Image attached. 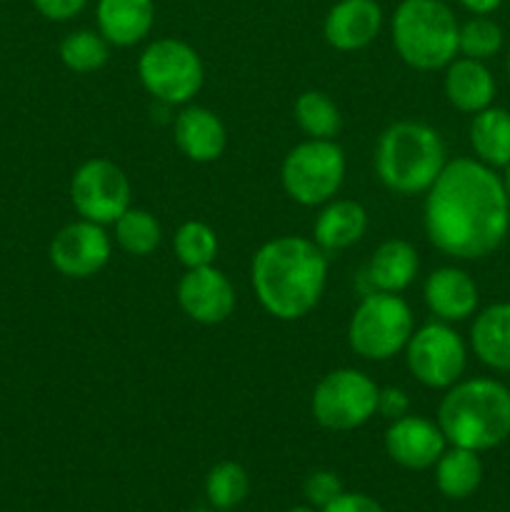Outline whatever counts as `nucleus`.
Listing matches in <instances>:
<instances>
[{"label": "nucleus", "instance_id": "393cba45", "mask_svg": "<svg viewBox=\"0 0 510 512\" xmlns=\"http://www.w3.org/2000/svg\"><path fill=\"white\" fill-rule=\"evenodd\" d=\"M115 228V243L123 253L133 255V258H145L153 253L163 240V230H160L158 218L145 208H133L130 205L123 215L113 223Z\"/></svg>", "mask_w": 510, "mask_h": 512}, {"label": "nucleus", "instance_id": "4c0bfd02", "mask_svg": "<svg viewBox=\"0 0 510 512\" xmlns=\"http://www.w3.org/2000/svg\"><path fill=\"white\" fill-rule=\"evenodd\" d=\"M505 68H508V78H510V50H508V63H505Z\"/></svg>", "mask_w": 510, "mask_h": 512}, {"label": "nucleus", "instance_id": "f03ea898", "mask_svg": "<svg viewBox=\"0 0 510 512\" xmlns=\"http://www.w3.org/2000/svg\"><path fill=\"white\" fill-rule=\"evenodd\" d=\"M328 283V253L313 238L280 235L258 248L250 285L260 308L275 320H300L315 310Z\"/></svg>", "mask_w": 510, "mask_h": 512}, {"label": "nucleus", "instance_id": "5701e85b", "mask_svg": "<svg viewBox=\"0 0 510 512\" xmlns=\"http://www.w3.org/2000/svg\"><path fill=\"white\" fill-rule=\"evenodd\" d=\"M470 148L475 158L488 168L510 165V113L505 108L488 105L473 115L470 123Z\"/></svg>", "mask_w": 510, "mask_h": 512}, {"label": "nucleus", "instance_id": "c756f323", "mask_svg": "<svg viewBox=\"0 0 510 512\" xmlns=\"http://www.w3.org/2000/svg\"><path fill=\"white\" fill-rule=\"evenodd\" d=\"M500 48H503V30L488 15H475L468 23L460 25L458 53L463 58L483 60L485 63L488 58L498 55Z\"/></svg>", "mask_w": 510, "mask_h": 512}, {"label": "nucleus", "instance_id": "6e6552de", "mask_svg": "<svg viewBox=\"0 0 510 512\" xmlns=\"http://www.w3.org/2000/svg\"><path fill=\"white\" fill-rule=\"evenodd\" d=\"M138 78L160 103L188 105L203 88L205 68L193 45L185 40L160 38L140 53Z\"/></svg>", "mask_w": 510, "mask_h": 512}, {"label": "nucleus", "instance_id": "f3484780", "mask_svg": "<svg viewBox=\"0 0 510 512\" xmlns=\"http://www.w3.org/2000/svg\"><path fill=\"white\" fill-rule=\"evenodd\" d=\"M173 140L193 163H215L225 153L228 130L223 120L203 105H185L173 123Z\"/></svg>", "mask_w": 510, "mask_h": 512}, {"label": "nucleus", "instance_id": "c85d7f7f", "mask_svg": "<svg viewBox=\"0 0 510 512\" xmlns=\"http://www.w3.org/2000/svg\"><path fill=\"white\" fill-rule=\"evenodd\" d=\"M173 250L185 270L205 268V265H213L218 255V235L208 223L185 220L173 235Z\"/></svg>", "mask_w": 510, "mask_h": 512}, {"label": "nucleus", "instance_id": "bb28decb", "mask_svg": "<svg viewBox=\"0 0 510 512\" xmlns=\"http://www.w3.org/2000/svg\"><path fill=\"white\" fill-rule=\"evenodd\" d=\"M250 478L248 470L235 460H223L215 468H210L205 478V498L213 505V510H233L248 498Z\"/></svg>", "mask_w": 510, "mask_h": 512}, {"label": "nucleus", "instance_id": "2f4dec72", "mask_svg": "<svg viewBox=\"0 0 510 512\" xmlns=\"http://www.w3.org/2000/svg\"><path fill=\"white\" fill-rule=\"evenodd\" d=\"M410 413V398L403 388H380L378 393V415H383L388 423L403 418Z\"/></svg>", "mask_w": 510, "mask_h": 512}, {"label": "nucleus", "instance_id": "aec40b11", "mask_svg": "<svg viewBox=\"0 0 510 512\" xmlns=\"http://www.w3.org/2000/svg\"><path fill=\"white\" fill-rule=\"evenodd\" d=\"M368 230V210L358 200H328L313 220V240L323 253H340L360 243Z\"/></svg>", "mask_w": 510, "mask_h": 512}, {"label": "nucleus", "instance_id": "39448f33", "mask_svg": "<svg viewBox=\"0 0 510 512\" xmlns=\"http://www.w3.org/2000/svg\"><path fill=\"white\" fill-rule=\"evenodd\" d=\"M460 25L443 0H403L390 20L393 48L413 70H440L458 55Z\"/></svg>", "mask_w": 510, "mask_h": 512}, {"label": "nucleus", "instance_id": "b1692460", "mask_svg": "<svg viewBox=\"0 0 510 512\" xmlns=\"http://www.w3.org/2000/svg\"><path fill=\"white\" fill-rule=\"evenodd\" d=\"M435 468V485L440 493L450 500H465L470 495L478 493L480 483H483V460L480 453L468 448H445L440 455Z\"/></svg>", "mask_w": 510, "mask_h": 512}, {"label": "nucleus", "instance_id": "0eeeda50", "mask_svg": "<svg viewBox=\"0 0 510 512\" xmlns=\"http://www.w3.org/2000/svg\"><path fill=\"white\" fill-rule=\"evenodd\" d=\"M345 153L335 140L308 138L288 150L280 168L285 195L305 208L325 205L343 188Z\"/></svg>", "mask_w": 510, "mask_h": 512}, {"label": "nucleus", "instance_id": "ddd939ff", "mask_svg": "<svg viewBox=\"0 0 510 512\" xmlns=\"http://www.w3.org/2000/svg\"><path fill=\"white\" fill-rule=\"evenodd\" d=\"M175 295L180 310L198 325L225 323L235 310L233 283L215 265L185 270Z\"/></svg>", "mask_w": 510, "mask_h": 512}, {"label": "nucleus", "instance_id": "ea45409f", "mask_svg": "<svg viewBox=\"0 0 510 512\" xmlns=\"http://www.w3.org/2000/svg\"><path fill=\"white\" fill-rule=\"evenodd\" d=\"M508 512H510V510H508Z\"/></svg>", "mask_w": 510, "mask_h": 512}, {"label": "nucleus", "instance_id": "412c9836", "mask_svg": "<svg viewBox=\"0 0 510 512\" xmlns=\"http://www.w3.org/2000/svg\"><path fill=\"white\" fill-rule=\"evenodd\" d=\"M470 348L485 368L510 373V303L488 305L475 315Z\"/></svg>", "mask_w": 510, "mask_h": 512}, {"label": "nucleus", "instance_id": "72a5a7b5", "mask_svg": "<svg viewBox=\"0 0 510 512\" xmlns=\"http://www.w3.org/2000/svg\"><path fill=\"white\" fill-rule=\"evenodd\" d=\"M323 512H385L378 500H373L365 493H340L330 505H325Z\"/></svg>", "mask_w": 510, "mask_h": 512}, {"label": "nucleus", "instance_id": "dca6fc26", "mask_svg": "<svg viewBox=\"0 0 510 512\" xmlns=\"http://www.w3.org/2000/svg\"><path fill=\"white\" fill-rule=\"evenodd\" d=\"M423 298L430 313L443 323H463L475 315L480 303L475 280L455 265H443L425 278Z\"/></svg>", "mask_w": 510, "mask_h": 512}, {"label": "nucleus", "instance_id": "e433bc0d", "mask_svg": "<svg viewBox=\"0 0 510 512\" xmlns=\"http://www.w3.org/2000/svg\"><path fill=\"white\" fill-rule=\"evenodd\" d=\"M288 512H315V508H305V505H300V508H290Z\"/></svg>", "mask_w": 510, "mask_h": 512}, {"label": "nucleus", "instance_id": "cd10ccee", "mask_svg": "<svg viewBox=\"0 0 510 512\" xmlns=\"http://www.w3.org/2000/svg\"><path fill=\"white\" fill-rule=\"evenodd\" d=\"M110 58V43L100 30H73L60 43V60L73 73H95Z\"/></svg>", "mask_w": 510, "mask_h": 512}, {"label": "nucleus", "instance_id": "c9c22d12", "mask_svg": "<svg viewBox=\"0 0 510 512\" xmlns=\"http://www.w3.org/2000/svg\"><path fill=\"white\" fill-rule=\"evenodd\" d=\"M503 183H505V190H508V198H510V165H508V168H505Z\"/></svg>", "mask_w": 510, "mask_h": 512}, {"label": "nucleus", "instance_id": "58836bf2", "mask_svg": "<svg viewBox=\"0 0 510 512\" xmlns=\"http://www.w3.org/2000/svg\"><path fill=\"white\" fill-rule=\"evenodd\" d=\"M188 512H215V510H188Z\"/></svg>", "mask_w": 510, "mask_h": 512}, {"label": "nucleus", "instance_id": "9d476101", "mask_svg": "<svg viewBox=\"0 0 510 512\" xmlns=\"http://www.w3.org/2000/svg\"><path fill=\"white\" fill-rule=\"evenodd\" d=\"M405 365L420 385L430 390H448L463 380L468 365V345L450 323L433 320L413 330L405 345Z\"/></svg>", "mask_w": 510, "mask_h": 512}, {"label": "nucleus", "instance_id": "f704fd0d", "mask_svg": "<svg viewBox=\"0 0 510 512\" xmlns=\"http://www.w3.org/2000/svg\"><path fill=\"white\" fill-rule=\"evenodd\" d=\"M458 3L475 15H490L493 10L500 8L503 0H458Z\"/></svg>", "mask_w": 510, "mask_h": 512}, {"label": "nucleus", "instance_id": "4be33fe9", "mask_svg": "<svg viewBox=\"0 0 510 512\" xmlns=\"http://www.w3.org/2000/svg\"><path fill=\"white\" fill-rule=\"evenodd\" d=\"M418 268V250L408 240L390 238L380 243L375 253L370 255L365 275H368L373 290H380V293H403L405 288L413 285Z\"/></svg>", "mask_w": 510, "mask_h": 512}, {"label": "nucleus", "instance_id": "4468645a", "mask_svg": "<svg viewBox=\"0 0 510 512\" xmlns=\"http://www.w3.org/2000/svg\"><path fill=\"white\" fill-rule=\"evenodd\" d=\"M443 430L423 415H403L385 430V453L405 470H428L445 453Z\"/></svg>", "mask_w": 510, "mask_h": 512}, {"label": "nucleus", "instance_id": "423d86ee", "mask_svg": "<svg viewBox=\"0 0 510 512\" xmlns=\"http://www.w3.org/2000/svg\"><path fill=\"white\" fill-rule=\"evenodd\" d=\"M413 330V310L398 293L370 290L350 315L348 345L363 360L385 363L405 350Z\"/></svg>", "mask_w": 510, "mask_h": 512}, {"label": "nucleus", "instance_id": "9b49d317", "mask_svg": "<svg viewBox=\"0 0 510 512\" xmlns=\"http://www.w3.org/2000/svg\"><path fill=\"white\" fill-rule=\"evenodd\" d=\"M133 200L128 175L108 158H90L70 180V203L83 220L113 225Z\"/></svg>", "mask_w": 510, "mask_h": 512}, {"label": "nucleus", "instance_id": "2eb2a0df", "mask_svg": "<svg viewBox=\"0 0 510 512\" xmlns=\"http://www.w3.org/2000/svg\"><path fill=\"white\" fill-rule=\"evenodd\" d=\"M383 28V10L375 0H338L328 10L323 35L330 48L340 53L363 50L373 43Z\"/></svg>", "mask_w": 510, "mask_h": 512}, {"label": "nucleus", "instance_id": "a211bd4d", "mask_svg": "<svg viewBox=\"0 0 510 512\" xmlns=\"http://www.w3.org/2000/svg\"><path fill=\"white\" fill-rule=\"evenodd\" d=\"M98 30L115 48H130L145 40L155 23L153 0H98Z\"/></svg>", "mask_w": 510, "mask_h": 512}, {"label": "nucleus", "instance_id": "20e7f679", "mask_svg": "<svg viewBox=\"0 0 510 512\" xmlns=\"http://www.w3.org/2000/svg\"><path fill=\"white\" fill-rule=\"evenodd\" d=\"M375 175L395 195H425L448 163L445 143L435 128L398 120L380 133L375 145Z\"/></svg>", "mask_w": 510, "mask_h": 512}, {"label": "nucleus", "instance_id": "a878e982", "mask_svg": "<svg viewBox=\"0 0 510 512\" xmlns=\"http://www.w3.org/2000/svg\"><path fill=\"white\" fill-rule=\"evenodd\" d=\"M293 115L298 128L315 140H335L343 125L338 105L320 90H305L303 95H298Z\"/></svg>", "mask_w": 510, "mask_h": 512}, {"label": "nucleus", "instance_id": "473e14b6", "mask_svg": "<svg viewBox=\"0 0 510 512\" xmlns=\"http://www.w3.org/2000/svg\"><path fill=\"white\" fill-rule=\"evenodd\" d=\"M33 5L43 18L55 20V23H65V20L83 13L88 0H33Z\"/></svg>", "mask_w": 510, "mask_h": 512}, {"label": "nucleus", "instance_id": "7c9ffc66", "mask_svg": "<svg viewBox=\"0 0 510 512\" xmlns=\"http://www.w3.org/2000/svg\"><path fill=\"white\" fill-rule=\"evenodd\" d=\"M303 493L305 500L310 503V508L323 510L325 505H330L340 493H343V483H340V478L333 470H315V473H310L308 478H305Z\"/></svg>", "mask_w": 510, "mask_h": 512}, {"label": "nucleus", "instance_id": "7ed1b4c3", "mask_svg": "<svg viewBox=\"0 0 510 512\" xmlns=\"http://www.w3.org/2000/svg\"><path fill=\"white\" fill-rule=\"evenodd\" d=\"M435 423L455 448H498L510 438V388L493 378L458 380L445 390Z\"/></svg>", "mask_w": 510, "mask_h": 512}, {"label": "nucleus", "instance_id": "f257e3e1", "mask_svg": "<svg viewBox=\"0 0 510 512\" xmlns=\"http://www.w3.org/2000/svg\"><path fill=\"white\" fill-rule=\"evenodd\" d=\"M430 245L455 260H480L503 245L510 198L503 178L478 158L448 160L423 203Z\"/></svg>", "mask_w": 510, "mask_h": 512}, {"label": "nucleus", "instance_id": "1a4fd4ad", "mask_svg": "<svg viewBox=\"0 0 510 512\" xmlns=\"http://www.w3.org/2000/svg\"><path fill=\"white\" fill-rule=\"evenodd\" d=\"M380 388L370 375L355 368L330 370L318 380L310 398L315 423L333 433L363 428L378 413Z\"/></svg>", "mask_w": 510, "mask_h": 512}, {"label": "nucleus", "instance_id": "f8f14e48", "mask_svg": "<svg viewBox=\"0 0 510 512\" xmlns=\"http://www.w3.org/2000/svg\"><path fill=\"white\" fill-rule=\"evenodd\" d=\"M113 253V240L105 233V225L90 220H75L60 228L50 240V263L60 275L85 280L98 275L108 265Z\"/></svg>", "mask_w": 510, "mask_h": 512}, {"label": "nucleus", "instance_id": "6ab92c4d", "mask_svg": "<svg viewBox=\"0 0 510 512\" xmlns=\"http://www.w3.org/2000/svg\"><path fill=\"white\" fill-rule=\"evenodd\" d=\"M443 90L455 110L475 115L493 105L495 78L483 60L455 58L445 65Z\"/></svg>", "mask_w": 510, "mask_h": 512}]
</instances>
